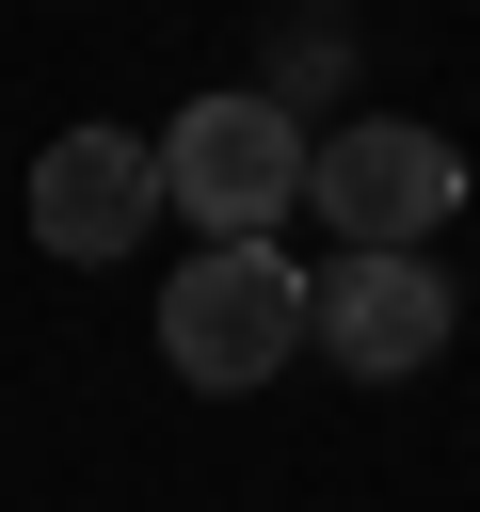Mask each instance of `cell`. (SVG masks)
<instances>
[{
    "instance_id": "1",
    "label": "cell",
    "mask_w": 480,
    "mask_h": 512,
    "mask_svg": "<svg viewBox=\"0 0 480 512\" xmlns=\"http://www.w3.org/2000/svg\"><path fill=\"white\" fill-rule=\"evenodd\" d=\"M304 336H320V272H288L272 240H208V256H176V288H160V352H176V384H208V400L272 384Z\"/></svg>"
},
{
    "instance_id": "2",
    "label": "cell",
    "mask_w": 480,
    "mask_h": 512,
    "mask_svg": "<svg viewBox=\"0 0 480 512\" xmlns=\"http://www.w3.org/2000/svg\"><path fill=\"white\" fill-rule=\"evenodd\" d=\"M304 176H320V144L288 96H192L160 128V208H192L208 240H272L304 208Z\"/></svg>"
},
{
    "instance_id": "3",
    "label": "cell",
    "mask_w": 480,
    "mask_h": 512,
    "mask_svg": "<svg viewBox=\"0 0 480 512\" xmlns=\"http://www.w3.org/2000/svg\"><path fill=\"white\" fill-rule=\"evenodd\" d=\"M320 224H336V256H416V240H448V208H464V144L448 128H416V112H352V128H320Z\"/></svg>"
},
{
    "instance_id": "4",
    "label": "cell",
    "mask_w": 480,
    "mask_h": 512,
    "mask_svg": "<svg viewBox=\"0 0 480 512\" xmlns=\"http://www.w3.org/2000/svg\"><path fill=\"white\" fill-rule=\"evenodd\" d=\"M144 224H160V144H128V128H64V144L32 160V240H48L64 272L128 256Z\"/></svg>"
},
{
    "instance_id": "5",
    "label": "cell",
    "mask_w": 480,
    "mask_h": 512,
    "mask_svg": "<svg viewBox=\"0 0 480 512\" xmlns=\"http://www.w3.org/2000/svg\"><path fill=\"white\" fill-rule=\"evenodd\" d=\"M320 352L352 384H416L448 352V272L432 256H320Z\"/></svg>"
}]
</instances>
